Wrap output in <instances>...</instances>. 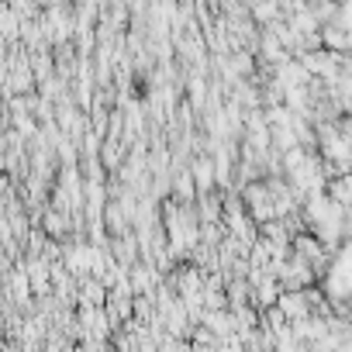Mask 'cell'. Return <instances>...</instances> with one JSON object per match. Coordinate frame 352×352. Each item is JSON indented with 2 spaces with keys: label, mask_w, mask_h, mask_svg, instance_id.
<instances>
[]
</instances>
